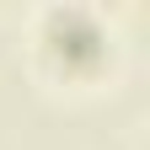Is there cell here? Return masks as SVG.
<instances>
[{"label":"cell","instance_id":"6da1fadb","mask_svg":"<svg viewBox=\"0 0 150 150\" xmlns=\"http://www.w3.org/2000/svg\"><path fill=\"white\" fill-rule=\"evenodd\" d=\"M48 43H54V54H64V59H97L102 54V27H97L91 11L59 6V11H48Z\"/></svg>","mask_w":150,"mask_h":150}]
</instances>
